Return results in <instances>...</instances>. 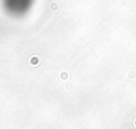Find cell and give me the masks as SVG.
<instances>
[{"mask_svg": "<svg viewBox=\"0 0 136 129\" xmlns=\"http://www.w3.org/2000/svg\"><path fill=\"white\" fill-rule=\"evenodd\" d=\"M59 9H60V5H59L56 1L50 2V5H49V10H50L51 12H57V11H59Z\"/></svg>", "mask_w": 136, "mask_h": 129, "instance_id": "1", "label": "cell"}, {"mask_svg": "<svg viewBox=\"0 0 136 129\" xmlns=\"http://www.w3.org/2000/svg\"><path fill=\"white\" fill-rule=\"evenodd\" d=\"M38 62H40V60H38V57L36 56H32L30 59V63L32 65V66H36V65H38Z\"/></svg>", "mask_w": 136, "mask_h": 129, "instance_id": "2", "label": "cell"}, {"mask_svg": "<svg viewBox=\"0 0 136 129\" xmlns=\"http://www.w3.org/2000/svg\"><path fill=\"white\" fill-rule=\"evenodd\" d=\"M60 77H61V79H63V80H65V79H67L68 78V73L67 72H62Z\"/></svg>", "mask_w": 136, "mask_h": 129, "instance_id": "3", "label": "cell"}]
</instances>
